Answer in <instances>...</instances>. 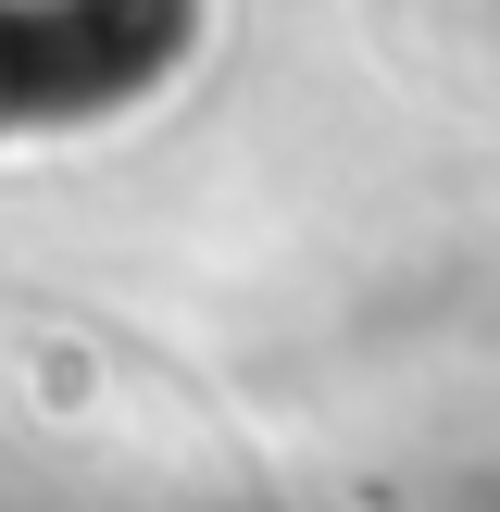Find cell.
<instances>
[{"instance_id": "6da1fadb", "label": "cell", "mask_w": 500, "mask_h": 512, "mask_svg": "<svg viewBox=\"0 0 500 512\" xmlns=\"http://www.w3.org/2000/svg\"><path fill=\"white\" fill-rule=\"evenodd\" d=\"M175 50V0H0V125H63L150 88Z\"/></svg>"}]
</instances>
